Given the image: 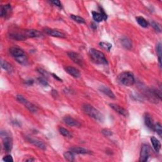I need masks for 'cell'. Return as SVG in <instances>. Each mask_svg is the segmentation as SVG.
Returning <instances> with one entry per match:
<instances>
[{"label": "cell", "mask_w": 162, "mask_h": 162, "mask_svg": "<svg viewBox=\"0 0 162 162\" xmlns=\"http://www.w3.org/2000/svg\"><path fill=\"white\" fill-rule=\"evenodd\" d=\"M89 54L91 60L94 63L98 65H106L108 63L105 54L101 51L91 48L89 51Z\"/></svg>", "instance_id": "obj_1"}, {"label": "cell", "mask_w": 162, "mask_h": 162, "mask_svg": "<svg viewBox=\"0 0 162 162\" xmlns=\"http://www.w3.org/2000/svg\"><path fill=\"white\" fill-rule=\"evenodd\" d=\"M84 112L88 115H89L93 119L97 120L98 122H102L104 120V116L101 112H99V110L93 107L92 106L89 104H85L83 105Z\"/></svg>", "instance_id": "obj_2"}, {"label": "cell", "mask_w": 162, "mask_h": 162, "mask_svg": "<svg viewBox=\"0 0 162 162\" xmlns=\"http://www.w3.org/2000/svg\"><path fill=\"white\" fill-rule=\"evenodd\" d=\"M118 81L120 84L125 85H132L135 82L134 75L130 72H123L119 74L118 76Z\"/></svg>", "instance_id": "obj_3"}, {"label": "cell", "mask_w": 162, "mask_h": 162, "mask_svg": "<svg viewBox=\"0 0 162 162\" xmlns=\"http://www.w3.org/2000/svg\"><path fill=\"white\" fill-rule=\"evenodd\" d=\"M67 54L68 57L73 61L74 63L79 65V66L82 67L84 65V60L83 58L81 57V54H79L77 53H75L74 51H70L68 52Z\"/></svg>", "instance_id": "obj_4"}, {"label": "cell", "mask_w": 162, "mask_h": 162, "mask_svg": "<svg viewBox=\"0 0 162 162\" xmlns=\"http://www.w3.org/2000/svg\"><path fill=\"white\" fill-rule=\"evenodd\" d=\"M150 156V148L149 146L146 145V144H143L142 147H141L139 161L142 162L147 161Z\"/></svg>", "instance_id": "obj_5"}, {"label": "cell", "mask_w": 162, "mask_h": 162, "mask_svg": "<svg viewBox=\"0 0 162 162\" xmlns=\"http://www.w3.org/2000/svg\"><path fill=\"white\" fill-rule=\"evenodd\" d=\"M5 136L1 135L3 137V147L6 151L7 152H10V151L12 149V146H13V143H12V139L10 137H9L7 134L6 132H4Z\"/></svg>", "instance_id": "obj_6"}, {"label": "cell", "mask_w": 162, "mask_h": 162, "mask_svg": "<svg viewBox=\"0 0 162 162\" xmlns=\"http://www.w3.org/2000/svg\"><path fill=\"white\" fill-rule=\"evenodd\" d=\"M101 9V12H92V18L96 22H100L103 20H106L107 19V15L106 14L105 12L103 11V10Z\"/></svg>", "instance_id": "obj_7"}, {"label": "cell", "mask_w": 162, "mask_h": 162, "mask_svg": "<svg viewBox=\"0 0 162 162\" xmlns=\"http://www.w3.org/2000/svg\"><path fill=\"white\" fill-rule=\"evenodd\" d=\"M9 52L13 57L15 58V59H17V58L21 57L26 54L25 53H24V51L22 49L17 47L10 48L9 49Z\"/></svg>", "instance_id": "obj_8"}, {"label": "cell", "mask_w": 162, "mask_h": 162, "mask_svg": "<svg viewBox=\"0 0 162 162\" xmlns=\"http://www.w3.org/2000/svg\"><path fill=\"white\" fill-rule=\"evenodd\" d=\"M45 32L48 34V35L51 36L53 37H60V38H65L66 36L65 34L63 32H60L57 30H54L52 29H49V28H46L44 29Z\"/></svg>", "instance_id": "obj_9"}, {"label": "cell", "mask_w": 162, "mask_h": 162, "mask_svg": "<svg viewBox=\"0 0 162 162\" xmlns=\"http://www.w3.org/2000/svg\"><path fill=\"white\" fill-rule=\"evenodd\" d=\"M23 35L27 37H30V38H34V37H39L42 36L39 31L37 30H34V29H30V30H26L23 32Z\"/></svg>", "instance_id": "obj_10"}, {"label": "cell", "mask_w": 162, "mask_h": 162, "mask_svg": "<svg viewBox=\"0 0 162 162\" xmlns=\"http://www.w3.org/2000/svg\"><path fill=\"white\" fill-rule=\"evenodd\" d=\"M12 6L10 5H5L1 6V16L7 19L10 16L12 13Z\"/></svg>", "instance_id": "obj_11"}, {"label": "cell", "mask_w": 162, "mask_h": 162, "mask_svg": "<svg viewBox=\"0 0 162 162\" xmlns=\"http://www.w3.org/2000/svg\"><path fill=\"white\" fill-rule=\"evenodd\" d=\"M110 107L114 110L116 112L119 113L120 115H123L124 117L128 116V112H127V111L125 109L122 108V106H119V105L115 104V103H111V104H110Z\"/></svg>", "instance_id": "obj_12"}, {"label": "cell", "mask_w": 162, "mask_h": 162, "mask_svg": "<svg viewBox=\"0 0 162 162\" xmlns=\"http://www.w3.org/2000/svg\"><path fill=\"white\" fill-rule=\"evenodd\" d=\"M63 122L70 127H81V123L77 122L76 120L70 117H65L63 118Z\"/></svg>", "instance_id": "obj_13"}, {"label": "cell", "mask_w": 162, "mask_h": 162, "mask_svg": "<svg viewBox=\"0 0 162 162\" xmlns=\"http://www.w3.org/2000/svg\"><path fill=\"white\" fill-rule=\"evenodd\" d=\"M65 70L67 73L75 78H78L81 76L80 72L77 68L72 67H67L65 68Z\"/></svg>", "instance_id": "obj_14"}, {"label": "cell", "mask_w": 162, "mask_h": 162, "mask_svg": "<svg viewBox=\"0 0 162 162\" xmlns=\"http://www.w3.org/2000/svg\"><path fill=\"white\" fill-rule=\"evenodd\" d=\"M99 90L101 92H103V94H105V95L108 96V97L110 98H112V99H115V94H113V92H112V91L110 89H109L108 88L106 87L105 85L99 86Z\"/></svg>", "instance_id": "obj_15"}, {"label": "cell", "mask_w": 162, "mask_h": 162, "mask_svg": "<svg viewBox=\"0 0 162 162\" xmlns=\"http://www.w3.org/2000/svg\"><path fill=\"white\" fill-rule=\"evenodd\" d=\"M70 151L76 154H91L90 151L82 147H73L71 148Z\"/></svg>", "instance_id": "obj_16"}, {"label": "cell", "mask_w": 162, "mask_h": 162, "mask_svg": "<svg viewBox=\"0 0 162 162\" xmlns=\"http://www.w3.org/2000/svg\"><path fill=\"white\" fill-rule=\"evenodd\" d=\"M144 123L147 127H148L151 130H154V124L153 123V119H151V116H150L148 114H146L144 117Z\"/></svg>", "instance_id": "obj_17"}, {"label": "cell", "mask_w": 162, "mask_h": 162, "mask_svg": "<svg viewBox=\"0 0 162 162\" xmlns=\"http://www.w3.org/2000/svg\"><path fill=\"white\" fill-rule=\"evenodd\" d=\"M151 142L152 143L153 147L156 152L158 153L161 149V143L158 139H157L155 137H151Z\"/></svg>", "instance_id": "obj_18"}, {"label": "cell", "mask_w": 162, "mask_h": 162, "mask_svg": "<svg viewBox=\"0 0 162 162\" xmlns=\"http://www.w3.org/2000/svg\"><path fill=\"white\" fill-rule=\"evenodd\" d=\"M1 65L3 69L5 70L8 73L12 74L13 72V67H12V65L11 64H10L8 62H7L6 61L1 60Z\"/></svg>", "instance_id": "obj_19"}, {"label": "cell", "mask_w": 162, "mask_h": 162, "mask_svg": "<svg viewBox=\"0 0 162 162\" xmlns=\"http://www.w3.org/2000/svg\"><path fill=\"white\" fill-rule=\"evenodd\" d=\"M29 142L30 143H32V144H34V146H36V147L40 148L41 150H45L46 149V146L45 144H44V143H43L42 141H41L38 139H29Z\"/></svg>", "instance_id": "obj_20"}, {"label": "cell", "mask_w": 162, "mask_h": 162, "mask_svg": "<svg viewBox=\"0 0 162 162\" xmlns=\"http://www.w3.org/2000/svg\"><path fill=\"white\" fill-rule=\"evenodd\" d=\"M121 43L124 48L128 50H130L132 46L131 40L127 37H122L121 39Z\"/></svg>", "instance_id": "obj_21"}, {"label": "cell", "mask_w": 162, "mask_h": 162, "mask_svg": "<svg viewBox=\"0 0 162 162\" xmlns=\"http://www.w3.org/2000/svg\"><path fill=\"white\" fill-rule=\"evenodd\" d=\"M9 36L11 39L16 41H23L27 39L26 37L23 34L19 33H11Z\"/></svg>", "instance_id": "obj_22"}, {"label": "cell", "mask_w": 162, "mask_h": 162, "mask_svg": "<svg viewBox=\"0 0 162 162\" xmlns=\"http://www.w3.org/2000/svg\"><path fill=\"white\" fill-rule=\"evenodd\" d=\"M25 105L26 107L28 109L30 112L32 113H36L37 111V106H35L34 105H33L32 103H30L28 100H27L25 103L23 104Z\"/></svg>", "instance_id": "obj_23"}, {"label": "cell", "mask_w": 162, "mask_h": 162, "mask_svg": "<svg viewBox=\"0 0 162 162\" xmlns=\"http://www.w3.org/2000/svg\"><path fill=\"white\" fill-rule=\"evenodd\" d=\"M136 20L137 23H138L141 27L146 28V27L148 26V23L146 21V20L144 19L142 17H137L136 18Z\"/></svg>", "instance_id": "obj_24"}, {"label": "cell", "mask_w": 162, "mask_h": 162, "mask_svg": "<svg viewBox=\"0 0 162 162\" xmlns=\"http://www.w3.org/2000/svg\"><path fill=\"white\" fill-rule=\"evenodd\" d=\"M64 157L65 160L68 161H74V153L72 151H67L64 153Z\"/></svg>", "instance_id": "obj_25"}, {"label": "cell", "mask_w": 162, "mask_h": 162, "mask_svg": "<svg viewBox=\"0 0 162 162\" xmlns=\"http://www.w3.org/2000/svg\"><path fill=\"white\" fill-rule=\"evenodd\" d=\"M59 132L62 136H63L66 137H69V138H70V137H72V134L70 133L69 130H68L67 129L65 128H63V127H60Z\"/></svg>", "instance_id": "obj_26"}, {"label": "cell", "mask_w": 162, "mask_h": 162, "mask_svg": "<svg viewBox=\"0 0 162 162\" xmlns=\"http://www.w3.org/2000/svg\"><path fill=\"white\" fill-rule=\"evenodd\" d=\"M70 17L72 20H74L75 22H76L79 23H85V20L80 16L75 15H70Z\"/></svg>", "instance_id": "obj_27"}, {"label": "cell", "mask_w": 162, "mask_h": 162, "mask_svg": "<svg viewBox=\"0 0 162 162\" xmlns=\"http://www.w3.org/2000/svg\"><path fill=\"white\" fill-rule=\"evenodd\" d=\"M156 53L158 56V60L160 67L161 66V44L160 43H158L156 45Z\"/></svg>", "instance_id": "obj_28"}, {"label": "cell", "mask_w": 162, "mask_h": 162, "mask_svg": "<svg viewBox=\"0 0 162 162\" xmlns=\"http://www.w3.org/2000/svg\"><path fill=\"white\" fill-rule=\"evenodd\" d=\"M99 46H100L101 48H102L103 49H104L106 51H110L111 48H112V44H110L109 43H106V42H101L99 43Z\"/></svg>", "instance_id": "obj_29"}, {"label": "cell", "mask_w": 162, "mask_h": 162, "mask_svg": "<svg viewBox=\"0 0 162 162\" xmlns=\"http://www.w3.org/2000/svg\"><path fill=\"white\" fill-rule=\"evenodd\" d=\"M154 130H155L157 132V134L159 135L160 137H161L162 135V128L161 124L159 123H157L154 125Z\"/></svg>", "instance_id": "obj_30"}, {"label": "cell", "mask_w": 162, "mask_h": 162, "mask_svg": "<svg viewBox=\"0 0 162 162\" xmlns=\"http://www.w3.org/2000/svg\"><path fill=\"white\" fill-rule=\"evenodd\" d=\"M15 60H17V62H19V63L22 64V65H26L27 63V58L26 57V54L23 55V56L20 57V58H17V59H15Z\"/></svg>", "instance_id": "obj_31"}, {"label": "cell", "mask_w": 162, "mask_h": 162, "mask_svg": "<svg viewBox=\"0 0 162 162\" xmlns=\"http://www.w3.org/2000/svg\"><path fill=\"white\" fill-rule=\"evenodd\" d=\"M151 26H152V27H153L155 30L158 31V32H161V27L159 24L153 21V22H151Z\"/></svg>", "instance_id": "obj_32"}, {"label": "cell", "mask_w": 162, "mask_h": 162, "mask_svg": "<svg viewBox=\"0 0 162 162\" xmlns=\"http://www.w3.org/2000/svg\"><path fill=\"white\" fill-rule=\"evenodd\" d=\"M101 132L106 136H110L112 135V132L108 129H103L102 130Z\"/></svg>", "instance_id": "obj_33"}, {"label": "cell", "mask_w": 162, "mask_h": 162, "mask_svg": "<svg viewBox=\"0 0 162 162\" xmlns=\"http://www.w3.org/2000/svg\"><path fill=\"white\" fill-rule=\"evenodd\" d=\"M3 160L6 161V162H13V158L11 156V155H6L3 158Z\"/></svg>", "instance_id": "obj_34"}, {"label": "cell", "mask_w": 162, "mask_h": 162, "mask_svg": "<svg viewBox=\"0 0 162 162\" xmlns=\"http://www.w3.org/2000/svg\"><path fill=\"white\" fill-rule=\"evenodd\" d=\"M38 81H39V83L41 84L42 85H43L46 86V85H48L47 81L45 80V79H44L43 78H39L38 79Z\"/></svg>", "instance_id": "obj_35"}, {"label": "cell", "mask_w": 162, "mask_h": 162, "mask_svg": "<svg viewBox=\"0 0 162 162\" xmlns=\"http://www.w3.org/2000/svg\"><path fill=\"white\" fill-rule=\"evenodd\" d=\"M37 70H38V72L39 73H40L41 75H44V76H48V73L45 70L43 69V68H38Z\"/></svg>", "instance_id": "obj_36"}, {"label": "cell", "mask_w": 162, "mask_h": 162, "mask_svg": "<svg viewBox=\"0 0 162 162\" xmlns=\"http://www.w3.org/2000/svg\"><path fill=\"white\" fill-rule=\"evenodd\" d=\"M51 3L54 4V5L58 6V7L59 8H61V3H60V1H58V0H54V1H52Z\"/></svg>", "instance_id": "obj_37"}, {"label": "cell", "mask_w": 162, "mask_h": 162, "mask_svg": "<svg viewBox=\"0 0 162 162\" xmlns=\"http://www.w3.org/2000/svg\"><path fill=\"white\" fill-rule=\"evenodd\" d=\"M53 75V77L54 78H55V79H57V80H58V81H61V79H60L59 77H58L57 75H55V74H52Z\"/></svg>", "instance_id": "obj_38"}, {"label": "cell", "mask_w": 162, "mask_h": 162, "mask_svg": "<svg viewBox=\"0 0 162 162\" xmlns=\"http://www.w3.org/2000/svg\"><path fill=\"white\" fill-rule=\"evenodd\" d=\"M34 161V159H29V160H27L26 161Z\"/></svg>", "instance_id": "obj_39"}]
</instances>
